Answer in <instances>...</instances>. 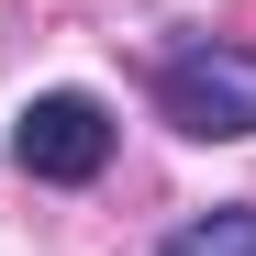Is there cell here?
Returning <instances> with one entry per match:
<instances>
[{"mask_svg":"<svg viewBox=\"0 0 256 256\" xmlns=\"http://www.w3.org/2000/svg\"><path fill=\"white\" fill-rule=\"evenodd\" d=\"M156 256H256V212H200V223L167 234Z\"/></svg>","mask_w":256,"mask_h":256,"instance_id":"3","label":"cell"},{"mask_svg":"<svg viewBox=\"0 0 256 256\" xmlns=\"http://www.w3.org/2000/svg\"><path fill=\"white\" fill-rule=\"evenodd\" d=\"M156 100H167L178 134L245 145L256 134V56L245 45H178V56H156Z\"/></svg>","mask_w":256,"mask_h":256,"instance_id":"1","label":"cell"},{"mask_svg":"<svg viewBox=\"0 0 256 256\" xmlns=\"http://www.w3.org/2000/svg\"><path fill=\"white\" fill-rule=\"evenodd\" d=\"M12 167H22V178H56V190L100 178V167H112V112H100L90 90L22 100V122H12Z\"/></svg>","mask_w":256,"mask_h":256,"instance_id":"2","label":"cell"}]
</instances>
